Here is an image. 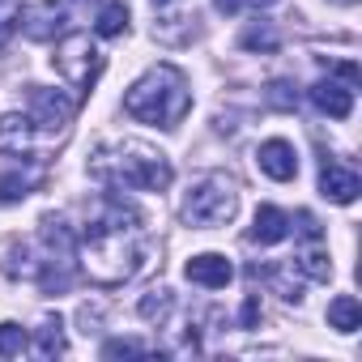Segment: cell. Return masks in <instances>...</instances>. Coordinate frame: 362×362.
Segmentation results:
<instances>
[{"mask_svg":"<svg viewBox=\"0 0 362 362\" xmlns=\"http://www.w3.org/2000/svg\"><path fill=\"white\" fill-rule=\"evenodd\" d=\"M26 345H30V332L22 324H13V320L0 324V358H22Z\"/></svg>","mask_w":362,"mask_h":362,"instance_id":"7402d4cb","label":"cell"},{"mask_svg":"<svg viewBox=\"0 0 362 362\" xmlns=\"http://www.w3.org/2000/svg\"><path fill=\"white\" fill-rule=\"evenodd\" d=\"M260 320H264V307H260L256 294H247V298H243V311H239V324H243V328H260Z\"/></svg>","mask_w":362,"mask_h":362,"instance_id":"4316f807","label":"cell"},{"mask_svg":"<svg viewBox=\"0 0 362 362\" xmlns=\"http://www.w3.org/2000/svg\"><path fill=\"white\" fill-rule=\"evenodd\" d=\"M243 5H247V0H214V9H218V13H226V18H235Z\"/></svg>","mask_w":362,"mask_h":362,"instance_id":"f1b7e54d","label":"cell"},{"mask_svg":"<svg viewBox=\"0 0 362 362\" xmlns=\"http://www.w3.org/2000/svg\"><path fill=\"white\" fill-rule=\"evenodd\" d=\"M5 273H9V277H26V281H39L43 260H35L26 243H13V247H9V256H5Z\"/></svg>","mask_w":362,"mask_h":362,"instance_id":"44dd1931","label":"cell"},{"mask_svg":"<svg viewBox=\"0 0 362 362\" xmlns=\"http://www.w3.org/2000/svg\"><path fill=\"white\" fill-rule=\"evenodd\" d=\"M358 192H362L358 170H349V166H341V162H324V170H320V197H324V201H332V205H354Z\"/></svg>","mask_w":362,"mask_h":362,"instance_id":"30bf717a","label":"cell"},{"mask_svg":"<svg viewBox=\"0 0 362 362\" xmlns=\"http://www.w3.org/2000/svg\"><path fill=\"white\" fill-rule=\"evenodd\" d=\"M35 128L43 136H60L69 124H73V98H64L60 90H47V86H30V111Z\"/></svg>","mask_w":362,"mask_h":362,"instance_id":"8992f818","label":"cell"},{"mask_svg":"<svg viewBox=\"0 0 362 362\" xmlns=\"http://www.w3.org/2000/svg\"><path fill=\"white\" fill-rule=\"evenodd\" d=\"M197 35V13H175V18H158L153 22V39L158 43H188Z\"/></svg>","mask_w":362,"mask_h":362,"instance_id":"e0dca14e","label":"cell"},{"mask_svg":"<svg viewBox=\"0 0 362 362\" xmlns=\"http://www.w3.org/2000/svg\"><path fill=\"white\" fill-rule=\"evenodd\" d=\"M294 269H298L307 281H328V277H332V260H328V252H324L320 243H307V247L294 256Z\"/></svg>","mask_w":362,"mask_h":362,"instance_id":"ac0fdd59","label":"cell"},{"mask_svg":"<svg viewBox=\"0 0 362 362\" xmlns=\"http://www.w3.org/2000/svg\"><path fill=\"white\" fill-rule=\"evenodd\" d=\"M77 320H81V332H86V337L98 332V328H103V303H81Z\"/></svg>","mask_w":362,"mask_h":362,"instance_id":"484cf974","label":"cell"},{"mask_svg":"<svg viewBox=\"0 0 362 362\" xmlns=\"http://www.w3.org/2000/svg\"><path fill=\"white\" fill-rule=\"evenodd\" d=\"M252 5H273V0H252Z\"/></svg>","mask_w":362,"mask_h":362,"instance_id":"836d02e7","label":"cell"},{"mask_svg":"<svg viewBox=\"0 0 362 362\" xmlns=\"http://www.w3.org/2000/svg\"><path fill=\"white\" fill-rule=\"evenodd\" d=\"M64 22H69V13H64L60 0H35V5H26V9L18 13V30H22L30 43H52V39L64 30Z\"/></svg>","mask_w":362,"mask_h":362,"instance_id":"52a82bcc","label":"cell"},{"mask_svg":"<svg viewBox=\"0 0 362 362\" xmlns=\"http://www.w3.org/2000/svg\"><path fill=\"white\" fill-rule=\"evenodd\" d=\"M184 277L192 286H205V290H226L235 281V264L222 256V252H201L184 264Z\"/></svg>","mask_w":362,"mask_h":362,"instance_id":"ba28073f","label":"cell"},{"mask_svg":"<svg viewBox=\"0 0 362 362\" xmlns=\"http://www.w3.org/2000/svg\"><path fill=\"white\" fill-rule=\"evenodd\" d=\"M256 162H260V170L273 179V184H290V179L298 175V153H294V145L281 141V136L264 141V145L256 149Z\"/></svg>","mask_w":362,"mask_h":362,"instance_id":"8fae6325","label":"cell"},{"mask_svg":"<svg viewBox=\"0 0 362 362\" xmlns=\"http://www.w3.org/2000/svg\"><path fill=\"white\" fill-rule=\"evenodd\" d=\"M77 260L94 286H124L132 281L145 260H149V239H145V218L124 205L119 197H107L98 218L90 222Z\"/></svg>","mask_w":362,"mask_h":362,"instance_id":"6da1fadb","label":"cell"},{"mask_svg":"<svg viewBox=\"0 0 362 362\" xmlns=\"http://www.w3.org/2000/svg\"><path fill=\"white\" fill-rule=\"evenodd\" d=\"M239 47H243V52H260V56H269V52H277V47H281V30H277L273 22H264V18H256V22H247V26H243Z\"/></svg>","mask_w":362,"mask_h":362,"instance_id":"5bb4252c","label":"cell"},{"mask_svg":"<svg viewBox=\"0 0 362 362\" xmlns=\"http://www.w3.org/2000/svg\"><path fill=\"white\" fill-rule=\"evenodd\" d=\"M332 5H358V0H332Z\"/></svg>","mask_w":362,"mask_h":362,"instance_id":"1f68e13d","label":"cell"},{"mask_svg":"<svg viewBox=\"0 0 362 362\" xmlns=\"http://www.w3.org/2000/svg\"><path fill=\"white\" fill-rule=\"evenodd\" d=\"M9 30H13V22H0V52H5V43H9Z\"/></svg>","mask_w":362,"mask_h":362,"instance_id":"4dcf8cb0","label":"cell"},{"mask_svg":"<svg viewBox=\"0 0 362 362\" xmlns=\"http://www.w3.org/2000/svg\"><path fill=\"white\" fill-rule=\"evenodd\" d=\"M153 5H158V9H162V5H175V0H153Z\"/></svg>","mask_w":362,"mask_h":362,"instance_id":"d6a6232c","label":"cell"},{"mask_svg":"<svg viewBox=\"0 0 362 362\" xmlns=\"http://www.w3.org/2000/svg\"><path fill=\"white\" fill-rule=\"evenodd\" d=\"M145 345L141 341H128V337H115V341H103V358H141Z\"/></svg>","mask_w":362,"mask_h":362,"instance_id":"d4e9b609","label":"cell"},{"mask_svg":"<svg viewBox=\"0 0 362 362\" xmlns=\"http://www.w3.org/2000/svg\"><path fill=\"white\" fill-rule=\"evenodd\" d=\"M337 73H341V81H345L349 90L358 86V64H337Z\"/></svg>","mask_w":362,"mask_h":362,"instance_id":"f546056e","label":"cell"},{"mask_svg":"<svg viewBox=\"0 0 362 362\" xmlns=\"http://www.w3.org/2000/svg\"><path fill=\"white\" fill-rule=\"evenodd\" d=\"M69 349V341H64V320L60 315H43V324L35 328V354L39 358H60Z\"/></svg>","mask_w":362,"mask_h":362,"instance_id":"2e32d148","label":"cell"},{"mask_svg":"<svg viewBox=\"0 0 362 362\" xmlns=\"http://www.w3.org/2000/svg\"><path fill=\"white\" fill-rule=\"evenodd\" d=\"M30 188H35V179H30V175H22V170L0 175V201H5V205L26 201V197H30Z\"/></svg>","mask_w":362,"mask_h":362,"instance_id":"603a6c76","label":"cell"},{"mask_svg":"<svg viewBox=\"0 0 362 362\" xmlns=\"http://www.w3.org/2000/svg\"><path fill=\"white\" fill-rule=\"evenodd\" d=\"M35 141H39V128H35V119L26 111L0 115V153L26 158V153H35Z\"/></svg>","mask_w":362,"mask_h":362,"instance_id":"9c48e42d","label":"cell"},{"mask_svg":"<svg viewBox=\"0 0 362 362\" xmlns=\"http://www.w3.org/2000/svg\"><path fill=\"white\" fill-rule=\"evenodd\" d=\"M90 175L98 184L111 188H136V192H166L175 184V166L162 149H153L149 141L124 136L115 145H103L90 158Z\"/></svg>","mask_w":362,"mask_h":362,"instance_id":"7a4b0ae2","label":"cell"},{"mask_svg":"<svg viewBox=\"0 0 362 362\" xmlns=\"http://www.w3.org/2000/svg\"><path fill=\"white\" fill-rule=\"evenodd\" d=\"M328 328H337L341 337L358 332V328H362V303H358L354 294H337V298L328 303Z\"/></svg>","mask_w":362,"mask_h":362,"instance_id":"9a60e30c","label":"cell"},{"mask_svg":"<svg viewBox=\"0 0 362 362\" xmlns=\"http://www.w3.org/2000/svg\"><path fill=\"white\" fill-rule=\"evenodd\" d=\"M94 35H98V39H119V35H128V5H124V0H111V5H103Z\"/></svg>","mask_w":362,"mask_h":362,"instance_id":"ffe728a7","label":"cell"},{"mask_svg":"<svg viewBox=\"0 0 362 362\" xmlns=\"http://www.w3.org/2000/svg\"><path fill=\"white\" fill-rule=\"evenodd\" d=\"M290 226H294V222H290ZM294 230H298V235H303L307 243H320V239H324V230H320V222H315V214H307V209L298 214V226H294Z\"/></svg>","mask_w":362,"mask_h":362,"instance_id":"83f0119b","label":"cell"},{"mask_svg":"<svg viewBox=\"0 0 362 362\" xmlns=\"http://www.w3.org/2000/svg\"><path fill=\"white\" fill-rule=\"evenodd\" d=\"M124 111L141 124H153V128H175L192 111V90H188V77L184 69L175 64H153L145 69L128 94H124Z\"/></svg>","mask_w":362,"mask_h":362,"instance_id":"3957f363","label":"cell"},{"mask_svg":"<svg viewBox=\"0 0 362 362\" xmlns=\"http://www.w3.org/2000/svg\"><path fill=\"white\" fill-rule=\"evenodd\" d=\"M235 214H239V184L226 170H205L184 192V205H179V218H184V226H192V230L230 226Z\"/></svg>","mask_w":362,"mask_h":362,"instance_id":"277c9868","label":"cell"},{"mask_svg":"<svg viewBox=\"0 0 362 362\" xmlns=\"http://www.w3.org/2000/svg\"><path fill=\"white\" fill-rule=\"evenodd\" d=\"M286 235H290V218H286L277 205H260L256 218H252V243L273 247V243H281Z\"/></svg>","mask_w":362,"mask_h":362,"instance_id":"4fadbf2b","label":"cell"},{"mask_svg":"<svg viewBox=\"0 0 362 362\" xmlns=\"http://www.w3.org/2000/svg\"><path fill=\"white\" fill-rule=\"evenodd\" d=\"M307 98H311V107L324 111L328 119H349V111H354V90L341 86V81H332V77L315 81V86L307 90Z\"/></svg>","mask_w":362,"mask_h":362,"instance_id":"7c38bea8","label":"cell"},{"mask_svg":"<svg viewBox=\"0 0 362 362\" xmlns=\"http://www.w3.org/2000/svg\"><path fill=\"white\" fill-rule=\"evenodd\" d=\"M136 311H141V320H149V324H166V320H170V311H175V294H170L166 286H153V290H145V294H141Z\"/></svg>","mask_w":362,"mask_h":362,"instance_id":"d6986e66","label":"cell"},{"mask_svg":"<svg viewBox=\"0 0 362 362\" xmlns=\"http://www.w3.org/2000/svg\"><path fill=\"white\" fill-rule=\"evenodd\" d=\"M52 69L73 86V90H90L94 86V77L103 73V52H98V43L90 39V35H64L60 43H56V56H52Z\"/></svg>","mask_w":362,"mask_h":362,"instance_id":"5b68a950","label":"cell"},{"mask_svg":"<svg viewBox=\"0 0 362 362\" xmlns=\"http://www.w3.org/2000/svg\"><path fill=\"white\" fill-rule=\"evenodd\" d=\"M264 103L273 107V111H294L298 107V90H294V81H269L264 86Z\"/></svg>","mask_w":362,"mask_h":362,"instance_id":"cb8c5ba5","label":"cell"}]
</instances>
